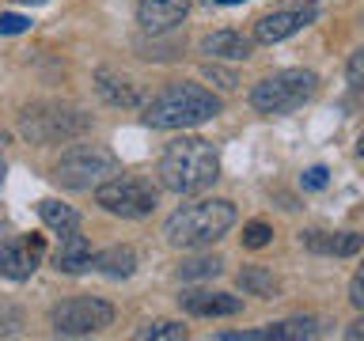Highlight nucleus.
I'll return each mask as SVG.
<instances>
[{
    "mask_svg": "<svg viewBox=\"0 0 364 341\" xmlns=\"http://www.w3.org/2000/svg\"><path fill=\"white\" fill-rule=\"evenodd\" d=\"M220 178V159L201 136H178L159 156V182L171 193H201Z\"/></svg>",
    "mask_w": 364,
    "mask_h": 341,
    "instance_id": "f257e3e1",
    "label": "nucleus"
},
{
    "mask_svg": "<svg viewBox=\"0 0 364 341\" xmlns=\"http://www.w3.org/2000/svg\"><path fill=\"white\" fill-rule=\"evenodd\" d=\"M220 114V99L201 84H171L144 107V125L152 129H193Z\"/></svg>",
    "mask_w": 364,
    "mask_h": 341,
    "instance_id": "f03ea898",
    "label": "nucleus"
},
{
    "mask_svg": "<svg viewBox=\"0 0 364 341\" xmlns=\"http://www.w3.org/2000/svg\"><path fill=\"white\" fill-rule=\"evenodd\" d=\"M232 224H235V205L224 197H209L171 212L164 224V235L171 247H209L220 235H228Z\"/></svg>",
    "mask_w": 364,
    "mask_h": 341,
    "instance_id": "7ed1b4c3",
    "label": "nucleus"
},
{
    "mask_svg": "<svg viewBox=\"0 0 364 341\" xmlns=\"http://www.w3.org/2000/svg\"><path fill=\"white\" fill-rule=\"evenodd\" d=\"M118 175H122L118 156L102 144H76L68 152H61V159L53 163V178L65 190H99L102 182Z\"/></svg>",
    "mask_w": 364,
    "mask_h": 341,
    "instance_id": "20e7f679",
    "label": "nucleus"
},
{
    "mask_svg": "<svg viewBox=\"0 0 364 341\" xmlns=\"http://www.w3.org/2000/svg\"><path fill=\"white\" fill-rule=\"evenodd\" d=\"M315 91H318V76L311 68H284V72H273L262 84H255L250 107L258 114H292L304 102H311Z\"/></svg>",
    "mask_w": 364,
    "mask_h": 341,
    "instance_id": "39448f33",
    "label": "nucleus"
},
{
    "mask_svg": "<svg viewBox=\"0 0 364 341\" xmlns=\"http://www.w3.org/2000/svg\"><path fill=\"white\" fill-rule=\"evenodd\" d=\"M23 136H31L34 144H57V141H73L84 129H91V118L76 107H61V102H38L23 114L19 121Z\"/></svg>",
    "mask_w": 364,
    "mask_h": 341,
    "instance_id": "423d86ee",
    "label": "nucleus"
},
{
    "mask_svg": "<svg viewBox=\"0 0 364 341\" xmlns=\"http://www.w3.org/2000/svg\"><path fill=\"white\" fill-rule=\"evenodd\" d=\"M95 201L107 209L110 216H122V220H141L156 209V190L148 186L144 178H129V175H118L110 182H102L95 190Z\"/></svg>",
    "mask_w": 364,
    "mask_h": 341,
    "instance_id": "0eeeda50",
    "label": "nucleus"
},
{
    "mask_svg": "<svg viewBox=\"0 0 364 341\" xmlns=\"http://www.w3.org/2000/svg\"><path fill=\"white\" fill-rule=\"evenodd\" d=\"M50 323L57 334L68 337H84V334H99L114 323V307L107 300H95V296H76V300H65L50 311Z\"/></svg>",
    "mask_w": 364,
    "mask_h": 341,
    "instance_id": "6e6552de",
    "label": "nucleus"
},
{
    "mask_svg": "<svg viewBox=\"0 0 364 341\" xmlns=\"http://www.w3.org/2000/svg\"><path fill=\"white\" fill-rule=\"evenodd\" d=\"M42 239L38 235H27V239H8L0 247V273L8 281H27L34 269H38V258H42Z\"/></svg>",
    "mask_w": 364,
    "mask_h": 341,
    "instance_id": "1a4fd4ad",
    "label": "nucleus"
},
{
    "mask_svg": "<svg viewBox=\"0 0 364 341\" xmlns=\"http://www.w3.org/2000/svg\"><path fill=\"white\" fill-rule=\"evenodd\" d=\"M311 19H315V4H307V8H281V11H269V16H262V19H258L255 38H258V42H281V38H289V34L304 31Z\"/></svg>",
    "mask_w": 364,
    "mask_h": 341,
    "instance_id": "9d476101",
    "label": "nucleus"
},
{
    "mask_svg": "<svg viewBox=\"0 0 364 341\" xmlns=\"http://www.w3.org/2000/svg\"><path fill=\"white\" fill-rule=\"evenodd\" d=\"M178 303H182V311H190V315H198V318H228V315H239V311H243V300H239V296L205 292V288L182 292Z\"/></svg>",
    "mask_w": 364,
    "mask_h": 341,
    "instance_id": "9b49d317",
    "label": "nucleus"
},
{
    "mask_svg": "<svg viewBox=\"0 0 364 341\" xmlns=\"http://www.w3.org/2000/svg\"><path fill=\"white\" fill-rule=\"evenodd\" d=\"M190 11V0H141V27L148 34H164L178 27Z\"/></svg>",
    "mask_w": 364,
    "mask_h": 341,
    "instance_id": "f8f14e48",
    "label": "nucleus"
},
{
    "mask_svg": "<svg viewBox=\"0 0 364 341\" xmlns=\"http://www.w3.org/2000/svg\"><path fill=\"white\" fill-rule=\"evenodd\" d=\"M53 266L61 273H87L95 269V250L80 232H68L61 235V247L53 250Z\"/></svg>",
    "mask_w": 364,
    "mask_h": 341,
    "instance_id": "ddd939ff",
    "label": "nucleus"
},
{
    "mask_svg": "<svg viewBox=\"0 0 364 341\" xmlns=\"http://www.w3.org/2000/svg\"><path fill=\"white\" fill-rule=\"evenodd\" d=\"M201 53H209L213 61H247L255 53V42L239 31H216L209 38H201Z\"/></svg>",
    "mask_w": 364,
    "mask_h": 341,
    "instance_id": "4468645a",
    "label": "nucleus"
},
{
    "mask_svg": "<svg viewBox=\"0 0 364 341\" xmlns=\"http://www.w3.org/2000/svg\"><path fill=\"white\" fill-rule=\"evenodd\" d=\"M304 247L311 250V254H334V258H349L357 254L364 239L357 232H304Z\"/></svg>",
    "mask_w": 364,
    "mask_h": 341,
    "instance_id": "2eb2a0df",
    "label": "nucleus"
},
{
    "mask_svg": "<svg viewBox=\"0 0 364 341\" xmlns=\"http://www.w3.org/2000/svg\"><path fill=\"white\" fill-rule=\"evenodd\" d=\"M99 80V95L110 102V107H136L141 102V95H136V87L129 84L125 76H118V72H110V68H102V72L95 76Z\"/></svg>",
    "mask_w": 364,
    "mask_h": 341,
    "instance_id": "dca6fc26",
    "label": "nucleus"
},
{
    "mask_svg": "<svg viewBox=\"0 0 364 341\" xmlns=\"http://www.w3.org/2000/svg\"><path fill=\"white\" fill-rule=\"evenodd\" d=\"M95 269L107 273V277H114V281L133 277V269H136L133 247H107V250H99V254H95Z\"/></svg>",
    "mask_w": 364,
    "mask_h": 341,
    "instance_id": "f3484780",
    "label": "nucleus"
},
{
    "mask_svg": "<svg viewBox=\"0 0 364 341\" xmlns=\"http://www.w3.org/2000/svg\"><path fill=\"white\" fill-rule=\"evenodd\" d=\"M38 216H42V224L50 227V232H57V235H68V232L80 227V212L68 209V205H61V201H42Z\"/></svg>",
    "mask_w": 364,
    "mask_h": 341,
    "instance_id": "a211bd4d",
    "label": "nucleus"
},
{
    "mask_svg": "<svg viewBox=\"0 0 364 341\" xmlns=\"http://www.w3.org/2000/svg\"><path fill=\"white\" fill-rule=\"evenodd\" d=\"M318 318H289V323H273L269 326V337L273 341H307V337H318Z\"/></svg>",
    "mask_w": 364,
    "mask_h": 341,
    "instance_id": "6ab92c4d",
    "label": "nucleus"
},
{
    "mask_svg": "<svg viewBox=\"0 0 364 341\" xmlns=\"http://www.w3.org/2000/svg\"><path fill=\"white\" fill-rule=\"evenodd\" d=\"M239 288H243L247 296H273L277 277H273L269 269H262V266H243L239 269Z\"/></svg>",
    "mask_w": 364,
    "mask_h": 341,
    "instance_id": "aec40b11",
    "label": "nucleus"
},
{
    "mask_svg": "<svg viewBox=\"0 0 364 341\" xmlns=\"http://www.w3.org/2000/svg\"><path fill=\"white\" fill-rule=\"evenodd\" d=\"M220 266L224 261L220 258H190V261H182V269H178V277L182 281H201V277H216L220 273Z\"/></svg>",
    "mask_w": 364,
    "mask_h": 341,
    "instance_id": "412c9836",
    "label": "nucleus"
},
{
    "mask_svg": "<svg viewBox=\"0 0 364 341\" xmlns=\"http://www.w3.org/2000/svg\"><path fill=\"white\" fill-rule=\"evenodd\" d=\"M136 337H144V341H148V337H156V341H182V337H186V326L159 318V323H148V326L136 330Z\"/></svg>",
    "mask_w": 364,
    "mask_h": 341,
    "instance_id": "4be33fe9",
    "label": "nucleus"
},
{
    "mask_svg": "<svg viewBox=\"0 0 364 341\" xmlns=\"http://www.w3.org/2000/svg\"><path fill=\"white\" fill-rule=\"evenodd\" d=\"M269 239H273V227L266 220H250L243 227V247L250 250H262V247H269Z\"/></svg>",
    "mask_w": 364,
    "mask_h": 341,
    "instance_id": "5701e85b",
    "label": "nucleus"
},
{
    "mask_svg": "<svg viewBox=\"0 0 364 341\" xmlns=\"http://www.w3.org/2000/svg\"><path fill=\"white\" fill-rule=\"evenodd\" d=\"M346 76H349V87H353V91H364V50H357V53L349 57Z\"/></svg>",
    "mask_w": 364,
    "mask_h": 341,
    "instance_id": "b1692460",
    "label": "nucleus"
},
{
    "mask_svg": "<svg viewBox=\"0 0 364 341\" xmlns=\"http://www.w3.org/2000/svg\"><path fill=\"white\" fill-rule=\"evenodd\" d=\"M349 303L357 307V311H364V266L353 273V281H349Z\"/></svg>",
    "mask_w": 364,
    "mask_h": 341,
    "instance_id": "393cba45",
    "label": "nucleus"
},
{
    "mask_svg": "<svg viewBox=\"0 0 364 341\" xmlns=\"http://www.w3.org/2000/svg\"><path fill=\"white\" fill-rule=\"evenodd\" d=\"M304 190H323L326 182H330V170L326 167H311V170H304Z\"/></svg>",
    "mask_w": 364,
    "mask_h": 341,
    "instance_id": "a878e982",
    "label": "nucleus"
},
{
    "mask_svg": "<svg viewBox=\"0 0 364 341\" xmlns=\"http://www.w3.org/2000/svg\"><path fill=\"white\" fill-rule=\"evenodd\" d=\"M23 31H31L27 16H0V34H23Z\"/></svg>",
    "mask_w": 364,
    "mask_h": 341,
    "instance_id": "bb28decb",
    "label": "nucleus"
},
{
    "mask_svg": "<svg viewBox=\"0 0 364 341\" xmlns=\"http://www.w3.org/2000/svg\"><path fill=\"white\" fill-rule=\"evenodd\" d=\"M205 76L209 80H216V84H220L224 91H232L239 80H235V72H224V68H216V65H205Z\"/></svg>",
    "mask_w": 364,
    "mask_h": 341,
    "instance_id": "cd10ccee",
    "label": "nucleus"
},
{
    "mask_svg": "<svg viewBox=\"0 0 364 341\" xmlns=\"http://www.w3.org/2000/svg\"><path fill=\"white\" fill-rule=\"evenodd\" d=\"M346 337H353V341H357V337H364V318H357V323H353V326L346 330Z\"/></svg>",
    "mask_w": 364,
    "mask_h": 341,
    "instance_id": "c85d7f7f",
    "label": "nucleus"
},
{
    "mask_svg": "<svg viewBox=\"0 0 364 341\" xmlns=\"http://www.w3.org/2000/svg\"><path fill=\"white\" fill-rule=\"evenodd\" d=\"M216 4H243V0H216Z\"/></svg>",
    "mask_w": 364,
    "mask_h": 341,
    "instance_id": "c756f323",
    "label": "nucleus"
},
{
    "mask_svg": "<svg viewBox=\"0 0 364 341\" xmlns=\"http://www.w3.org/2000/svg\"><path fill=\"white\" fill-rule=\"evenodd\" d=\"M0 182H4V156H0Z\"/></svg>",
    "mask_w": 364,
    "mask_h": 341,
    "instance_id": "7c9ffc66",
    "label": "nucleus"
},
{
    "mask_svg": "<svg viewBox=\"0 0 364 341\" xmlns=\"http://www.w3.org/2000/svg\"><path fill=\"white\" fill-rule=\"evenodd\" d=\"M19 4H42V0H19Z\"/></svg>",
    "mask_w": 364,
    "mask_h": 341,
    "instance_id": "2f4dec72",
    "label": "nucleus"
},
{
    "mask_svg": "<svg viewBox=\"0 0 364 341\" xmlns=\"http://www.w3.org/2000/svg\"><path fill=\"white\" fill-rule=\"evenodd\" d=\"M357 152H360V156H364V136H360V144H357Z\"/></svg>",
    "mask_w": 364,
    "mask_h": 341,
    "instance_id": "473e14b6",
    "label": "nucleus"
}]
</instances>
